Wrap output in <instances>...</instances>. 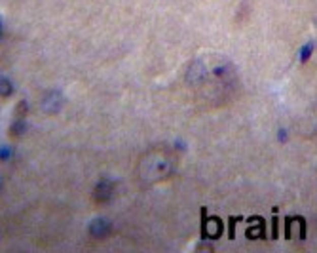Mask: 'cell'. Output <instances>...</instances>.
Listing matches in <instances>:
<instances>
[{"instance_id":"3","label":"cell","mask_w":317,"mask_h":253,"mask_svg":"<svg viewBox=\"0 0 317 253\" xmlns=\"http://www.w3.org/2000/svg\"><path fill=\"white\" fill-rule=\"evenodd\" d=\"M293 223H295V215L285 217V223H283V232H285V238H293Z\"/></svg>"},{"instance_id":"4","label":"cell","mask_w":317,"mask_h":253,"mask_svg":"<svg viewBox=\"0 0 317 253\" xmlns=\"http://www.w3.org/2000/svg\"><path fill=\"white\" fill-rule=\"evenodd\" d=\"M296 223H298V238L306 240V229H308L306 219H304L302 215H296Z\"/></svg>"},{"instance_id":"1","label":"cell","mask_w":317,"mask_h":253,"mask_svg":"<svg viewBox=\"0 0 317 253\" xmlns=\"http://www.w3.org/2000/svg\"><path fill=\"white\" fill-rule=\"evenodd\" d=\"M249 221V227L245 229V236L249 240H266L268 234H266V221H264V217L260 215H252L247 219Z\"/></svg>"},{"instance_id":"5","label":"cell","mask_w":317,"mask_h":253,"mask_svg":"<svg viewBox=\"0 0 317 253\" xmlns=\"http://www.w3.org/2000/svg\"><path fill=\"white\" fill-rule=\"evenodd\" d=\"M277 224L279 221H277V217H274L272 219V238H277Z\"/></svg>"},{"instance_id":"2","label":"cell","mask_w":317,"mask_h":253,"mask_svg":"<svg viewBox=\"0 0 317 253\" xmlns=\"http://www.w3.org/2000/svg\"><path fill=\"white\" fill-rule=\"evenodd\" d=\"M243 221V217L241 215H230L228 217V238L234 240L236 238V227H238V223H241Z\"/></svg>"}]
</instances>
